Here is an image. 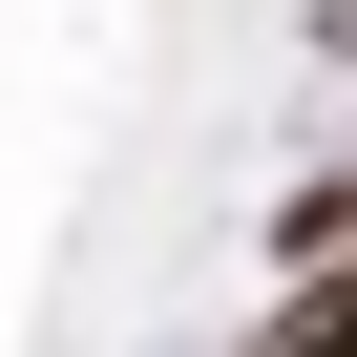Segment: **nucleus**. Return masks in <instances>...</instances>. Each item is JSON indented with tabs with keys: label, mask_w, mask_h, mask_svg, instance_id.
<instances>
[{
	"label": "nucleus",
	"mask_w": 357,
	"mask_h": 357,
	"mask_svg": "<svg viewBox=\"0 0 357 357\" xmlns=\"http://www.w3.org/2000/svg\"><path fill=\"white\" fill-rule=\"evenodd\" d=\"M273 273L294 294H357V168H315V190L273 211Z\"/></svg>",
	"instance_id": "1"
}]
</instances>
